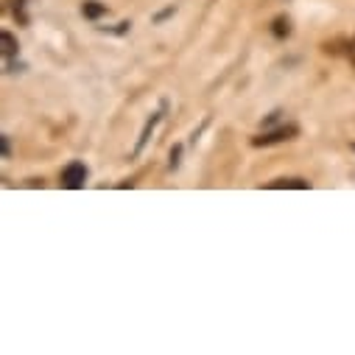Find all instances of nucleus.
<instances>
[{
  "instance_id": "nucleus-1",
  "label": "nucleus",
  "mask_w": 355,
  "mask_h": 355,
  "mask_svg": "<svg viewBox=\"0 0 355 355\" xmlns=\"http://www.w3.org/2000/svg\"><path fill=\"white\" fill-rule=\"evenodd\" d=\"M84 182H87V168H84V162H70V165H64V171H62V185L64 188H70V191H78V188H84Z\"/></svg>"
},
{
  "instance_id": "nucleus-7",
  "label": "nucleus",
  "mask_w": 355,
  "mask_h": 355,
  "mask_svg": "<svg viewBox=\"0 0 355 355\" xmlns=\"http://www.w3.org/2000/svg\"><path fill=\"white\" fill-rule=\"evenodd\" d=\"M180 151H182L180 146H176V148L171 151V165H180Z\"/></svg>"
},
{
  "instance_id": "nucleus-6",
  "label": "nucleus",
  "mask_w": 355,
  "mask_h": 355,
  "mask_svg": "<svg viewBox=\"0 0 355 355\" xmlns=\"http://www.w3.org/2000/svg\"><path fill=\"white\" fill-rule=\"evenodd\" d=\"M3 53H6V59L17 53V42H15V37L9 31H3Z\"/></svg>"
},
{
  "instance_id": "nucleus-3",
  "label": "nucleus",
  "mask_w": 355,
  "mask_h": 355,
  "mask_svg": "<svg viewBox=\"0 0 355 355\" xmlns=\"http://www.w3.org/2000/svg\"><path fill=\"white\" fill-rule=\"evenodd\" d=\"M81 15H84L87 20H98V17H104V15H107V6H104V3H98V0H87V3L81 6Z\"/></svg>"
},
{
  "instance_id": "nucleus-2",
  "label": "nucleus",
  "mask_w": 355,
  "mask_h": 355,
  "mask_svg": "<svg viewBox=\"0 0 355 355\" xmlns=\"http://www.w3.org/2000/svg\"><path fill=\"white\" fill-rule=\"evenodd\" d=\"M297 126H280V129H275V132H266V135H260V137H254L252 140V146H272V143H283V140H291V137H297Z\"/></svg>"
},
{
  "instance_id": "nucleus-8",
  "label": "nucleus",
  "mask_w": 355,
  "mask_h": 355,
  "mask_svg": "<svg viewBox=\"0 0 355 355\" xmlns=\"http://www.w3.org/2000/svg\"><path fill=\"white\" fill-rule=\"evenodd\" d=\"M12 154V148H9V137L3 135V157H9Z\"/></svg>"
},
{
  "instance_id": "nucleus-4",
  "label": "nucleus",
  "mask_w": 355,
  "mask_h": 355,
  "mask_svg": "<svg viewBox=\"0 0 355 355\" xmlns=\"http://www.w3.org/2000/svg\"><path fill=\"white\" fill-rule=\"evenodd\" d=\"M269 188L272 191H277V188H300V191H305V188H311V182H305V180H275V182H269Z\"/></svg>"
},
{
  "instance_id": "nucleus-5",
  "label": "nucleus",
  "mask_w": 355,
  "mask_h": 355,
  "mask_svg": "<svg viewBox=\"0 0 355 355\" xmlns=\"http://www.w3.org/2000/svg\"><path fill=\"white\" fill-rule=\"evenodd\" d=\"M272 31H275V37H280V40H283V37H288L291 26H288V20H286V17H277V20H275V28H272Z\"/></svg>"
}]
</instances>
